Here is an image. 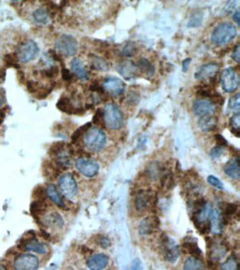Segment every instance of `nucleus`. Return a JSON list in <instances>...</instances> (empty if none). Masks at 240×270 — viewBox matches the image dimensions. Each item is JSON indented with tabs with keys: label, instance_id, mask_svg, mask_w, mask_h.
Returning <instances> with one entry per match:
<instances>
[{
	"label": "nucleus",
	"instance_id": "f257e3e1",
	"mask_svg": "<svg viewBox=\"0 0 240 270\" xmlns=\"http://www.w3.org/2000/svg\"><path fill=\"white\" fill-rule=\"evenodd\" d=\"M82 142L86 150L92 153H99L107 146V136L104 131L99 126H91L82 136Z\"/></svg>",
	"mask_w": 240,
	"mask_h": 270
},
{
	"label": "nucleus",
	"instance_id": "f03ea898",
	"mask_svg": "<svg viewBox=\"0 0 240 270\" xmlns=\"http://www.w3.org/2000/svg\"><path fill=\"white\" fill-rule=\"evenodd\" d=\"M236 37H237V28L235 27L234 24L225 21L213 28L211 40L217 47H224L235 40Z\"/></svg>",
	"mask_w": 240,
	"mask_h": 270
},
{
	"label": "nucleus",
	"instance_id": "7ed1b4c3",
	"mask_svg": "<svg viewBox=\"0 0 240 270\" xmlns=\"http://www.w3.org/2000/svg\"><path fill=\"white\" fill-rule=\"evenodd\" d=\"M103 120L107 129L117 131L124 124V115L115 103H107L103 108Z\"/></svg>",
	"mask_w": 240,
	"mask_h": 270
},
{
	"label": "nucleus",
	"instance_id": "20e7f679",
	"mask_svg": "<svg viewBox=\"0 0 240 270\" xmlns=\"http://www.w3.org/2000/svg\"><path fill=\"white\" fill-rule=\"evenodd\" d=\"M160 250L164 260L168 264H175L181 256V248L177 245L175 239L168 234H163L160 238Z\"/></svg>",
	"mask_w": 240,
	"mask_h": 270
},
{
	"label": "nucleus",
	"instance_id": "39448f33",
	"mask_svg": "<svg viewBox=\"0 0 240 270\" xmlns=\"http://www.w3.org/2000/svg\"><path fill=\"white\" fill-rule=\"evenodd\" d=\"M206 241L209 264L216 265L226 258L227 252H228V246H227L224 239L220 237H208Z\"/></svg>",
	"mask_w": 240,
	"mask_h": 270
},
{
	"label": "nucleus",
	"instance_id": "423d86ee",
	"mask_svg": "<svg viewBox=\"0 0 240 270\" xmlns=\"http://www.w3.org/2000/svg\"><path fill=\"white\" fill-rule=\"evenodd\" d=\"M58 189L61 195L68 199H72L77 196L79 187L76 177L72 173H63L58 180Z\"/></svg>",
	"mask_w": 240,
	"mask_h": 270
},
{
	"label": "nucleus",
	"instance_id": "0eeeda50",
	"mask_svg": "<svg viewBox=\"0 0 240 270\" xmlns=\"http://www.w3.org/2000/svg\"><path fill=\"white\" fill-rule=\"evenodd\" d=\"M39 52V47L36 41L28 39V40L20 43L18 49L16 51V58L20 63H28L36 58Z\"/></svg>",
	"mask_w": 240,
	"mask_h": 270
},
{
	"label": "nucleus",
	"instance_id": "6e6552de",
	"mask_svg": "<svg viewBox=\"0 0 240 270\" xmlns=\"http://www.w3.org/2000/svg\"><path fill=\"white\" fill-rule=\"evenodd\" d=\"M222 90L227 93H233L239 88V75L235 68H226L219 77Z\"/></svg>",
	"mask_w": 240,
	"mask_h": 270
},
{
	"label": "nucleus",
	"instance_id": "1a4fd4ad",
	"mask_svg": "<svg viewBox=\"0 0 240 270\" xmlns=\"http://www.w3.org/2000/svg\"><path fill=\"white\" fill-rule=\"evenodd\" d=\"M219 72V64L216 62H209L200 67L195 73L196 79L203 82H208V85L215 86L217 84V76Z\"/></svg>",
	"mask_w": 240,
	"mask_h": 270
},
{
	"label": "nucleus",
	"instance_id": "9d476101",
	"mask_svg": "<svg viewBox=\"0 0 240 270\" xmlns=\"http://www.w3.org/2000/svg\"><path fill=\"white\" fill-rule=\"evenodd\" d=\"M55 51L64 56H72L78 52L77 39L70 34H62L55 41Z\"/></svg>",
	"mask_w": 240,
	"mask_h": 270
},
{
	"label": "nucleus",
	"instance_id": "9b49d317",
	"mask_svg": "<svg viewBox=\"0 0 240 270\" xmlns=\"http://www.w3.org/2000/svg\"><path fill=\"white\" fill-rule=\"evenodd\" d=\"M74 164H76L77 169L82 175L89 178L97 176L100 171L99 163L92 158H89V156H81V158L77 159Z\"/></svg>",
	"mask_w": 240,
	"mask_h": 270
},
{
	"label": "nucleus",
	"instance_id": "f8f14e48",
	"mask_svg": "<svg viewBox=\"0 0 240 270\" xmlns=\"http://www.w3.org/2000/svg\"><path fill=\"white\" fill-rule=\"evenodd\" d=\"M101 85L108 97H122L125 93V83L116 77H107L101 82Z\"/></svg>",
	"mask_w": 240,
	"mask_h": 270
},
{
	"label": "nucleus",
	"instance_id": "ddd939ff",
	"mask_svg": "<svg viewBox=\"0 0 240 270\" xmlns=\"http://www.w3.org/2000/svg\"><path fill=\"white\" fill-rule=\"evenodd\" d=\"M155 200L154 193L152 189H139L134 196V208L138 213L146 212Z\"/></svg>",
	"mask_w": 240,
	"mask_h": 270
},
{
	"label": "nucleus",
	"instance_id": "4468645a",
	"mask_svg": "<svg viewBox=\"0 0 240 270\" xmlns=\"http://www.w3.org/2000/svg\"><path fill=\"white\" fill-rule=\"evenodd\" d=\"M40 260L32 254H20L14 260L15 270H38Z\"/></svg>",
	"mask_w": 240,
	"mask_h": 270
},
{
	"label": "nucleus",
	"instance_id": "2eb2a0df",
	"mask_svg": "<svg viewBox=\"0 0 240 270\" xmlns=\"http://www.w3.org/2000/svg\"><path fill=\"white\" fill-rule=\"evenodd\" d=\"M193 112L198 117L215 115L217 112V106L208 99H197L193 104Z\"/></svg>",
	"mask_w": 240,
	"mask_h": 270
},
{
	"label": "nucleus",
	"instance_id": "dca6fc26",
	"mask_svg": "<svg viewBox=\"0 0 240 270\" xmlns=\"http://www.w3.org/2000/svg\"><path fill=\"white\" fill-rule=\"evenodd\" d=\"M160 228V219L157 216H147L143 218L138 226V234L142 237H147L154 234Z\"/></svg>",
	"mask_w": 240,
	"mask_h": 270
},
{
	"label": "nucleus",
	"instance_id": "f3484780",
	"mask_svg": "<svg viewBox=\"0 0 240 270\" xmlns=\"http://www.w3.org/2000/svg\"><path fill=\"white\" fill-rule=\"evenodd\" d=\"M116 71L126 80H132L138 75V69L134 61L126 59L116 64Z\"/></svg>",
	"mask_w": 240,
	"mask_h": 270
},
{
	"label": "nucleus",
	"instance_id": "a211bd4d",
	"mask_svg": "<svg viewBox=\"0 0 240 270\" xmlns=\"http://www.w3.org/2000/svg\"><path fill=\"white\" fill-rule=\"evenodd\" d=\"M52 151H54L55 161L60 166L68 168L72 166V158L70 151L67 149L64 143H58L56 146L52 147Z\"/></svg>",
	"mask_w": 240,
	"mask_h": 270
},
{
	"label": "nucleus",
	"instance_id": "6ab92c4d",
	"mask_svg": "<svg viewBox=\"0 0 240 270\" xmlns=\"http://www.w3.org/2000/svg\"><path fill=\"white\" fill-rule=\"evenodd\" d=\"M110 264V257L103 252L91 255L86 260V266L90 270H104Z\"/></svg>",
	"mask_w": 240,
	"mask_h": 270
},
{
	"label": "nucleus",
	"instance_id": "aec40b11",
	"mask_svg": "<svg viewBox=\"0 0 240 270\" xmlns=\"http://www.w3.org/2000/svg\"><path fill=\"white\" fill-rule=\"evenodd\" d=\"M224 219H222V214L220 208H215L213 210L211 218H209V228H211V233L215 234L216 236L219 235L222 229H224Z\"/></svg>",
	"mask_w": 240,
	"mask_h": 270
},
{
	"label": "nucleus",
	"instance_id": "412c9836",
	"mask_svg": "<svg viewBox=\"0 0 240 270\" xmlns=\"http://www.w3.org/2000/svg\"><path fill=\"white\" fill-rule=\"evenodd\" d=\"M224 172L227 176L234 181L240 180V165H239V156L231 159L228 163L225 165Z\"/></svg>",
	"mask_w": 240,
	"mask_h": 270
},
{
	"label": "nucleus",
	"instance_id": "4be33fe9",
	"mask_svg": "<svg viewBox=\"0 0 240 270\" xmlns=\"http://www.w3.org/2000/svg\"><path fill=\"white\" fill-rule=\"evenodd\" d=\"M71 70L74 76H77L82 81H88L90 79V73L84 67L82 61L79 58H73L71 61Z\"/></svg>",
	"mask_w": 240,
	"mask_h": 270
},
{
	"label": "nucleus",
	"instance_id": "5701e85b",
	"mask_svg": "<svg viewBox=\"0 0 240 270\" xmlns=\"http://www.w3.org/2000/svg\"><path fill=\"white\" fill-rule=\"evenodd\" d=\"M24 249L31 252H37L40 255H46L48 252V248L45 243L39 242L36 238L28 239L27 242L24 243Z\"/></svg>",
	"mask_w": 240,
	"mask_h": 270
},
{
	"label": "nucleus",
	"instance_id": "b1692460",
	"mask_svg": "<svg viewBox=\"0 0 240 270\" xmlns=\"http://www.w3.org/2000/svg\"><path fill=\"white\" fill-rule=\"evenodd\" d=\"M218 125V119L215 115H209L199 117L198 126L203 132H212V131L216 130Z\"/></svg>",
	"mask_w": 240,
	"mask_h": 270
},
{
	"label": "nucleus",
	"instance_id": "393cba45",
	"mask_svg": "<svg viewBox=\"0 0 240 270\" xmlns=\"http://www.w3.org/2000/svg\"><path fill=\"white\" fill-rule=\"evenodd\" d=\"M46 194L52 203H54L56 206H59L61 208L65 207V203L63 198L61 197V195L59 193V190L56 189V187L53 184H48L46 187Z\"/></svg>",
	"mask_w": 240,
	"mask_h": 270
},
{
	"label": "nucleus",
	"instance_id": "a878e982",
	"mask_svg": "<svg viewBox=\"0 0 240 270\" xmlns=\"http://www.w3.org/2000/svg\"><path fill=\"white\" fill-rule=\"evenodd\" d=\"M56 108L62 112L69 113V114H76V113H78V111H82V112L84 111L83 108L74 107L72 103V100H70L69 98H65V97L61 98L59 100V102L56 103Z\"/></svg>",
	"mask_w": 240,
	"mask_h": 270
},
{
	"label": "nucleus",
	"instance_id": "bb28decb",
	"mask_svg": "<svg viewBox=\"0 0 240 270\" xmlns=\"http://www.w3.org/2000/svg\"><path fill=\"white\" fill-rule=\"evenodd\" d=\"M165 173V167L162 163L160 162H152L147 165L146 167V175L151 180H157Z\"/></svg>",
	"mask_w": 240,
	"mask_h": 270
},
{
	"label": "nucleus",
	"instance_id": "cd10ccee",
	"mask_svg": "<svg viewBox=\"0 0 240 270\" xmlns=\"http://www.w3.org/2000/svg\"><path fill=\"white\" fill-rule=\"evenodd\" d=\"M32 18L34 20V23H37L39 25H47L49 24L51 20V11L43 7L38 8V9L33 11Z\"/></svg>",
	"mask_w": 240,
	"mask_h": 270
},
{
	"label": "nucleus",
	"instance_id": "c85d7f7f",
	"mask_svg": "<svg viewBox=\"0 0 240 270\" xmlns=\"http://www.w3.org/2000/svg\"><path fill=\"white\" fill-rule=\"evenodd\" d=\"M90 64L91 67L95 70L101 71V72H107L110 70V65L107 62V60L102 58L101 55L98 54H90Z\"/></svg>",
	"mask_w": 240,
	"mask_h": 270
},
{
	"label": "nucleus",
	"instance_id": "c756f323",
	"mask_svg": "<svg viewBox=\"0 0 240 270\" xmlns=\"http://www.w3.org/2000/svg\"><path fill=\"white\" fill-rule=\"evenodd\" d=\"M183 269L184 270H205L204 261L199 257H194L189 256L187 257L184 261V265H183Z\"/></svg>",
	"mask_w": 240,
	"mask_h": 270
},
{
	"label": "nucleus",
	"instance_id": "7c9ffc66",
	"mask_svg": "<svg viewBox=\"0 0 240 270\" xmlns=\"http://www.w3.org/2000/svg\"><path fill=\"white\" fill-rule=\"evenodd\" d=\"M138 71H141L144 76L151 78L155 75V67L146 58H139L136 62Z\"/></svg>",
	"mask_w": 240,
	"mask_h": 270
},
{
	"label": "nucleus",
	"instance_id": "2f4dec72",
	"mask_svg": "<svg viewBox=\"0 0 240 270\" xmlns=\"http://www.w3.org/2000/svg\"><path fill=\"white\" fill-rule=\"evenodd\" d=\"M45 224L48 227L52 228H62L64 226V220L60 214L55 212H51L45 217Z\"/></svg>",
	"mask_w": 240,
	"mask_h": 270
},
{
	"label": "nucleus",
	"instance_id": "473e14b6",
	"mask_svg": "<svg viewBox=\"0 0 240 270\" xmlns=\"http://www.w3.org/2000/svg\"><path fill=\"white\" fill-rule=\"evenodd\" d=\"M182 250L185 252V254H189L190 256L194 257H199V258H202V250H200V248L198 247L197 243L195 241L193 242H184V243L182 245Z\"/></svg>",
	"mask_w": 240,
	"mask_h": 270
},
{
	"label": "nucleus",
	"instance_id": "72a5a7b5",
	"mask_svg": "<svg viewBox=\"0 0 240 270\" xmlns=\"http://www.w3.org/2000/svg\"><path fill=\"white\" fill-rule=\"evenodd\" d=\"M175 186V178L172 172H166L160 176V187L165 191L171 190Z\"/></svg>",
	"mask_w": 240,
	"mask_h": 270
},
{
	"label": "nucleus",
	"instance_id": "f704fd0d",
	"mask_svg": "<svg viewBox=\"0 0 240 270\" xmlns=\"http://www.w3.org/2000/svg\"><path fill=\"white\" fill-rule=\"evenodd\" d=\"M220 270H239L238 258L236 255H230L224 263L220 265Z\"/></svg>",
	"mask_w": 240,
	"mask_h": 270
},
{
	"label": "nucleus",
	"instance_id": "c9c22d12",
	"mask_svg": "<svg viewBox=\"0 0 240 270\" xmlns=\"http://www.w3.org/2000/svg\"><path fill=\"white\" fill-rule=\"evenodd\" d=\"M121 54L123 56H126V58H131V56H134L137 52V47L134 42L129 41L125 42L123 46L121 47Z\"/></svg>",
	"mask_w": 240,
	"mask_h": 270
},
{
	"label": "nucleus",
	"instance_id": "e433bc0d",
	"mask_svg": "<svg viewBox=\"0 0 240 270\" xmlns=\"http://www.w3.org/2000/svg\"><path fill=\"white\" fill-rule=\"evenodd\" d=\"M229 125L231 132L236 135V137H240V113L237 112L230 117Z\"/></svg>",
	"mask_w": 240,
	"mask_h": 270
},
{
	"label": "nucleus",
	"instance_id": "4c0bfd02",
	"mask_svg": "<svg viewBox=\"0 0 240 270\" xmlns=\"http://www.w3.org/2000/svg\"><path fill=\"white\" fill-rule=\"evenodd\" d=\"M203 23V14L202 12H194L193 15L190 16L189 21H188V27L189 28H197Z\"/></svg>",
	"mask_w": 240,
	"mask_h": 270
},
{
	"label": "nucleus",
	"instance_id": "58836bf2",
	"mask_svg": "<svg viewBox=\"0 0 240 270\" xmlns=\"http://www.w3.org/2000/svg\"><path fill=\"white\" fill-rule=\"evenodd\" d=\"M94 241L97 243V245L103 248V249H107V248H110L112 245L110 238L106 236V235H98Z\"/></svg>",
	"mask_w": 240,
	"mask_h": 270
},
{
	"label": "nucleus",
	"instance_id": "ea45409f",
	"mask_svg": "<svg viewBox=\"0 0 240 270\" xmlns=\"http://www.w3.org/2000/svg\"><path fill=\"white\" fill-rule=\"evenodd\" d=\"M229 110L236 111V113L240 110V94L236 93L229 99Z\"/></svg>",
	"mask_w": 240,
	"mask_h": 270
},
{
	"label": "nucleus",
	"instance_id": "a19ab883",
	"mask_svg": "<svg viewBox=\"0 0 240 270\" xmlns=\"http://www.w3.org/2000/svg\"><path fill=\"white\" fill-rule=\"evenodd\" d=\"M91 126H92V124H91V123H86L85 125L81 126V128H79V129L76 131V132L73 133V135H72V142H73V143H74V142H77V141L79 140V138L83 136V134L86 132V131H88V130L91 128Z\"/></svg>",
	"mask_w": 240,
	"mask_h": 270
},
{
	"label": "nucleus",
	"instance_id": "79ce46f5",
	"mask_svg": "<svg viewBox=\"0 0 240 270\" xmlns=\"http://www.w3.org/2000/svg\"><path fill=\"white\" fill-rule=\"evenodd\" d=\"M126 102L130 106H136L139 102V93L136 91H130L128 97H126Z\"/></svg>",
	"mask_w": 240,
	"mask_h": 270
},
{
	"label": "nucleus",
	"instance_id": "37998d69",
	"mask_svg": "<svg viewBox=\"0 0 240 270\" xmlns=\"http://www.w3.org/2000/svg\"><path fill=\"white\" fill-rule=\"evenodd\" d=\"M59 73V68L56 65H51V67L41 70V75L47 78H54Z\"/></svg>",
	"mask_w": 240,
	"mask_h": 270
},
{
	"label": "nucleus",
	"instance_id": "c03bdc74",
	"mask_svg": "<svg viewBox=\"0 0 240 270\" xmlns=\"http://www.w3.org/2000/svg\"><path fill=\"white\" fill-rule=\"evenodd\" d=\"M207 182L208 184H211L213 187H215L217 189H220V190L224 189V184H222V182L219 180V178H217L213 175H209L207 177Z\"/></svg>",
	"mask_w": 240,
	"mask_h": 270
},
{
	"label": "nucleus",
	"instance_id": "a18cd8bd",
	"mask_svg": "<svg viewBox=\"0 0 240 270\" xmlns=\"http://www.w3.org/2000/svg\"><path fill=\"white\" fill-rule=\"evenodd\" d=\"M224 152H225V147L215 146L211 150V153H209V155H211V158L213 160H218L221 158L222 154H224Z\"/></svg>",
	"mask_w": 240,
	"mask_h": 270
},
{
	"label": "nucleus",
	"instance_id": "49530a36",
	"mask_svg": "<svg viewBox=\"0 0 240 270\" xmlns=\"http://www.w3.org/2000/svg\"><path fill=\"white\" fill-rule=\"evenodd\" d=\"M5 63L8 67H15V68H19L18 67V60H17L15 54H7L5 55Z\"/></svg>",
	"mask_w": 240,
	"mask_h": 270
},
{
	"label": "nucleus",
	"instance_id": "de8ad7c7",
	"mask_svg": "<svg viewBox=\"0 0 240 270\" xmlns=\"http://www.w3.org/2000/svg\"><path fill=\"white\" fill-rule=\"evenodd\" d=\"M93 123L95 125H103L106 126V124H104V120H103V110L102 108H98L97 112H95V114L93 116Z\"/></svg>",
	"mask_w": 240,
	"mask_h": 270
},
{
	"label": "nucleus",
	"instance_id": "09e8293b",
	"mask_svg": "<svg viewBox=\"0 0 240 270\" xmlns=\"http://www.w3.org/2000/svg\"><path fill=\"white\" fill-rule=\"evenodd\" d=\"M215 141L217 143V146L226 147L227 145H228V142H227L226 138L224 136H222V135H220V134H216L215 135Z\"/></svg>",
	"mask_w": 240,
	"mask_h": 270
},
{
	"label": "nucleus",
	"instance_id": "8fccbe9b",
	"mask_svg": "<svg viewBox=\"0 0 240 270\" xmlns=\"http://www.w3.org/2000/svg\"><path fill=\"white\" fill-rule=\"evenodd\" d=\"M231 59H233L236 63L240 62V49H239V43L236 45V48H234L233 54H231Z\"/></svg>",
	"mask_w": 240,
	"mask_h": 270
},
{
	"label": "nucleus",
	"instance_id": "3c124183",
	"mask_svg": "<svg viewBox=\"0 0 240 270\" xmlns=\"http://www.w3.org/2000/svg\"><path fill=\"white\" fill-rule=\"evenodd\" d=\"M61 73H62L63 80H65V81H71L72 80V73L70 72L68 69L62 68V71H61Z\"/></svg>",
	"mask_w": 240,
	"mask_h": 270
},
{
	"label": "nucleus",
	"instance_id": "603ef678",
	"mask_svg": "<svg viewBox=\"0 0 240 270\" xmlns=\"http://www.w3.org/2000/svg\"><path fill=\"white\" fill-rule=\"evenodd\" d=\"M190 62H191L190 58H187V59H185L184 61H183V71H184V72L187 71V69H188V65L190 64Z\"/></svg>",
	"mask_w": 240,
	"mask_h": 270
},
{
	"label": "nucleus",
	"instance_id": "864d4df0",
	"mask_svg": "<svg viewBox=\"0 0 240 270\" xmlns=\"http://www.w3.org/2000/svg\"><path fill=\"white\" fill-rule=\"evenodd\" d=\"M233 19H234V21L236 23V25H237V26L240 25V14H239V11H238V10L234 12Z\"/></svg>",
	"mask_w": 240,
	"mask_h": 270
},
{
	"label": "nucleus",
	"instance_id": "5fc2aeb1",
	"mask_svg": "<svg viewBox=\"0 0 240 270\" xmlns=\"http://www.w3.org/2000/svg\"><path fill=\"white\" fill-rule=\"evenodd\" d=\"M130 270H139V261L138 260H135L133 265L131 266Z\"/></svg>",
	"mask_w": 240,
	"mask_h": 270
},
{
	"label": "nucleus",
	"instance_id": "6e6d98bb",
	"mask_svg": "<svg viewBox=\"0 0 240 270\" xmlns=\"http://www.w3.org/2000/svg\"><path fill=\"white\" fill-rule=\"evenodd\" d=\"M3 102H5V97H3V93L0 92V107L2 106Z\"/></svg>",
	"mask_w": 240,
	"mask_h": 270
},
{
	"label": "nucleus",
	"instance_id": "4d7b16f0",
	"mask_svg": "<svg viewBox=\"0 0 240 270\" xmlns=\"http://www.w3.org/2000/svg\"><path fill=\"white\" fill-rule=\"evenodd\" d=\"M3 79V71L0 69V80Z\"/></svg>",
	"mask_w": 240,
	"mask_h": 270
},
{
	"label": "nucleus",
	"instance_id": "13d9d810",
	"mask_svg": "<svg viewBox=\"0 0 240 270\" xmlns=\"http://www.w3.org/2000/svg\"><path fill=\"white\" fill-rule=\"evenodd\" d=\"M1 121H2V115H1V112H0V123H1Z\"/></svg>",
	"mask_w": 240,
	"mask_h": 270
},
{
	"label": "nucleus",
	"instance_id": "bf43d9fd",
	"mask_svg": "<svg viewBox=\"0 0 240 270\" xmlns=\"http://www.w3.org/2000/svg\"><path fill=\"white\" fill-rule=\"evenodd\" d=\"M0 270H5V268H3L2 266H0Z\"/></svg>",
	"mask_w": 240,
	"mask_h": 270
}]
</instances>
